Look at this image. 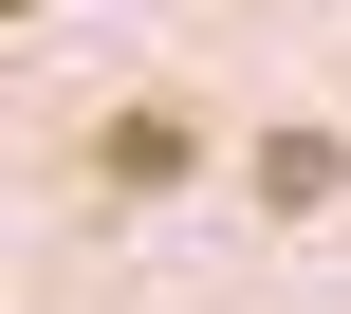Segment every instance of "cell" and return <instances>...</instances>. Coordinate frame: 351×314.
<instances>
[{"mask_svg":"<svg viewBox=\"0 0 351 314\" xmlns=\"http://www.w3.org/2000/svg\"><path fill=\"white\" fill-rule=\"evenodd\" d=\"M93 185H130V204H167V185H204V130H185V111L148 93V111H111V130H93Z\"/></svg>","mask_w":351,"mask_h":314,"instance_id":"cell-1","label":"cell"},{"mask_svg":"<svg viewBox=\"0 0 351 314\" xmlns=\"http://www.w3.org/2000/svg\"><path fill=\"white\" fill-rule=\"evenodd\" d=\"M333 185H351L333 130H278V148H259V204H333Z\"/></svg>","mask_w":351,"mask_h":314,"instance_id":"cell-2","label":"cell"}]
</instances>
